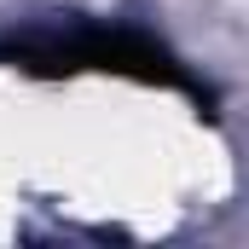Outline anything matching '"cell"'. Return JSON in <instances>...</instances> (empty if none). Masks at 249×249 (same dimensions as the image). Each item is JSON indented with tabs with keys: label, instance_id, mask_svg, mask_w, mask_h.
Returning <instances> with one entry per match:
<instances>
[{
	"label": "cell",
	"instance_id": "1",
	"mask_svg": "<svg viewBox=\"0 0 249 249\" xmlns=\"http://www.w3.org/2000/svg\"><path fill=\"white\" fill-rule=\"evenodd\" d=\"M0 64L23 70V75H127L145 87H174L209 105V87H197L186 64L174 58L157 35L127 29V23H75L53 35H29V41H6Z\"/></svg>",
	"mask_w": 249,
	"mask_h": 249
}]
</instances>
